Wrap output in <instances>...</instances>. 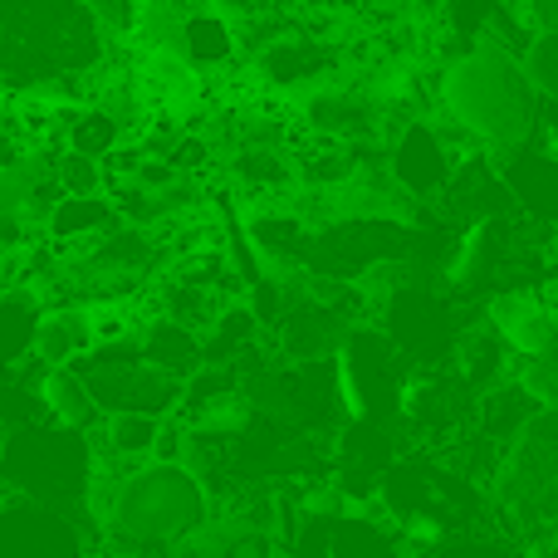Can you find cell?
<instances>
[{
  "mask_svg": "<svg viewBox=\"0 0 558 558\" xmlns=\"http://www.w3.org/2000/svg\"><path fill=\"white\" fill-rule=\"evenodd\" d=\"M436 108L495 162L514 157L539 128V94L505 39H471L436 74Z\"/></svg>",
  "mask_w": 558,
  "mask_h": 558,
  "instance_id": "6da1fadb",
  "label": "cell"
},
{
  "mask_svg": "<svg viewBox=\"0 0 558 558\" xmlns=\"http://www.w3.org/2000/svg\"><path fill=\"white\" fill-rule=\"evenodd\" d=\"M211 514V495L186 465L143 461L128 465L118 475L113 495H108L104 524L108 544H143V549H172L182 544L196 524Z\"/></svg>",
  "mask_w": 558,
  "mask_h": 558,
  "instance_id": "7a4b0ae2",
  "label": "cell"
},
{
  "mask_svg": "<svg viewBox=\"0 0 558 558\" xmlns=\"http://www.w3.org/2000/svg\"><path fill=\"white\" fill-rule=\"evenodd\" d=\"M495 338L514 357H539L558 348V304L544 294H505L495 304Z\"/></svg>",
  "mask_w": 558,
  "mask_h": 558,
  "instance_id": "3957f363",
  "label": "cell"
},
{
  "mask_svg": "<svg viewBox=\"0 0 558 558\" xmlns=\"http://www.w3.org/2000/svg\"><path fill=\"white\" fill-rule=\"evenodd\" d=\"M94 348L88 304H45L29 328V357L39 367H74Z\"/></svg>",
  "mask_w": 558,
  "mask_h": 558,
  "instance_id": "277c9868",
  "label": "cell"
},
{
  "mask_svg": "<svg viewBox=\"0 0 558 558\" xmlns=\"http://www.w3.org/2000/svg\"><path fill=\"white\" fill-rule=\"evenodd\" d=\"M35 397H39V407H45V416L59 426V432L88 436L98 422H104V412H98L94 392H88V383L74 373V367H39Z\"/></svg>",
  "mask_w": 558,
  "mask_h": 558,
  "instance_id": "5b68a950",
  "label": "cell"
},
{
  "mask_svg": "<svg viewBox=\"0 0 558 558\" xmlns=\"http://www.w3.org/2000/svg\"><path fill=\"white\" fill-rule=\"evenodd\" d=\"M505 251H510V241H505V221H500V216H481V221H471V226H465V235L456 241L451 260H446V284H451V289L485 284V279L500 270Z\"/></svg>",
  "mask_w": 558,
  "mask_h": 558,
  "instance_id": "8992f818",
  "label": "cell"
},
{
  "mask_svg": "<svg viewBox=\"0 0 558 558\" xmlns=\"http://www.w3.org/2000/svg\"><path fill=\"white\" fill-rule=\"evenodd\" d=\"M177 49H182V64L192 74H206V69H226L235 59V29L226 25L216 10L192 5L182 20V35H177Z\"/></svg>",
  "mask_w": 558,
  "mask_h": 558,
  "instance_id": "52a82bcc",
  "label": "cell"
},
{
  "mask_svg": "<svg viewBox=\"0 0 558 558\" xmlns=\"http://www.w3.org/2000/svg\"><path fill=\"white\" fill-rule=\"evenodd\" d=\"M255 416L260 412L251 407V397L235 387V392H221L216 402H206L186 426H196L202 436H216V441H241V436L255 426Z\"/></svg>",
  "mask_w": 558,
  "mask_h": 558,
  "instance_id": "ba28073f",
  "label": "cell"
},
{
  "mask_svg": "<svg viewBox=\"0 0 558 558\" xmlns=\"http://www.w3.org/2000/svg\"><path fill=\"white\" fill-rule=\"evenodd\" d=\"M514 387H520V397L534 412L558 416V348H549V353H539V357H520Z\"/></svg>",
  "mask_w": 558,
  "mask_h": 558,
  "instance_id": "9c48e42d",
  "label": "cell"
},
{
  "mask_svg": "<svg viewBox=\"0 0 558 558\" xmlns=\"http://www.w3.org/2000/svg\"><path fill=\"white\" fill-rule=\"evenodd\" d=\"M520 64L530 74L539 104H558V35H530L520 49Z\"/></svg>",
  "mask_w": 558,
  "mask_h": 558,
  "instance_id": "30bf717a",
  "label": "cell"
},
{
  "mask_svg": "<svg viewBox=\"0 0 558 558\" xmlns=\"http://www.w3.org/2000/svg\"><path fill=\"white\" fill-rule=\"evenodd\" d=\"M49 172H54L59 196H98V192H104V162H94V157L54 153Z\"/></svg>",
  "mask_w": 558,
  "mask_h": 558,
  "instance_id": "8fae6325",
  "label": "cell"
},
{
  "mask_svg": "<svg viewBox=\"0 0 558 558\" xmlns=\"http://www.w3.org/2000/svg\"><path fill=\"white\" fill-rule=\"evenodd\" d=\"M524 35H558V0H505Z\"/></svg>",
  "mask_w": 558,
  "mask_h": 558,
  "instance_id": "7c38bea8",
  "label": "cell"
}]
</instances>
